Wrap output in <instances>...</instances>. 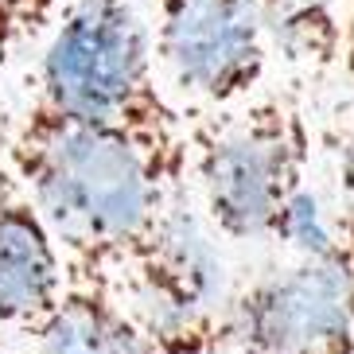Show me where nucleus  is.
Returning <instances> with one entry per match:
<instances>
[{
  "label": "nucleus",
  "mask_w": 354,
  "mask_h": 354,
  "mask_svg": "<svg viewBox=\"0 0 354 354\" xmlns=\"http://www.w3.org/2000/svg\"><path fill=\"white\" fill-rule=\"evenodd\" d=\"M272 241H284L296 257H323L339 245V226L327 218L319 198L304 187L281 214V226H277Z\"/></svg>",
  "instance_id": "nucleus-10"
},
{
  "label": "nucleus",
  "mask_w": 354,
  "mask_h": 354,
  "mask_svg": "<svg viewBox=\"0 0 354 354\" xmlns=\"http://www.w3.org/2000/svg\"><path fill=\"white\" fill-rule=\"evenodd\" d=\"M32 335L35 354H156L105 281H66L55 312Z\"/></svg>",
  "instance_id": "nucleus-8"
},
{
  "label": "nucleus",
  "mask_w": 354,
  "mask_h": 354,
  "mask_svg": "<svg viewBox=\"0 0 354 354\" xmlns=\"http://www.w3.org/2000/svg\"><path fill=\"white\" fill-rule=\"evenodd\" d=\"M39 102L145 148L171 187H187V113L164 90L152 24L136 0H74L39 51Z\"/></svg>",
  "instance_id": "nucleus-2"
},
{
  "label": "nucleus",
  "mask_w": 354,
  "mask_h": 354,
  "mask_svg": "<svg viewBox=\"0 0 354 354\" xmlns=\"http://www.w3.org/2000/svg\"><path fill=\"white\" fill-rule=\"evenodd\" d=\"M218 234L191 191L167 198L148 241L125 261L113 292L156 354H214L222 343L230 292Z\"/></svg>",
  "instance_id": "nucleus-4"
},
{
  "label": "nucleus",
  "mask_w": 354,
  "mask_h": 354,
  "mask_svg": "<svg viewBox=\"0 0 354 354\" xmlns=\"http://www.w3.org/2000/svg\"><path fill=\"white\" fill-rule=\"evenodd\" d=\"M66 288L63 253L24 183L0 160V327L32 335Z\"/></svg>",
  "instance_id": "nucleus-7"
},
{
  "label": "nucleus",
  "mask_w": 354,
  "mask_h": 354,
  "mask_svg": "<svg viewBox=\"0 0 354 354\" xmlns=\"http://www.w3.org/2000/svg\"><path fill=\"white\" fill-rule=\"evenodd\" d=\"M269 55L300 66H331L343 51V24L335 0H257Z\"/></svg>",
  "instance_id": "nucleus-9"
},
{
  "label": "nucleus",
  "mask_w": 354,
  "mask_h": 354,
  "mask_svg": "<svg viewBox=\"0 0 354 354\" xmlns=\"http://www.w3.org/2000/svg\"><path fill=\"white\" fill-rule=\"evenodd\" d=\"M222 343L238 354H354V198L339 245L230 296Z\"/></svg>",
  "instance_id": "nucleus-5"
},
{
  "label": "nucleus",
  "mask_w": 354,
  "mask_h": 354,
  "mask_svg": "<svg viewBox=\"0 0 354 354\" xmlns=\"http://www.w3.org/2000/svg\"><path fill=\"white\" fill-rule=\"evenodd\" d=\"M63 0H0V66L16 63L28 47L47 39Z\"/></svg>",
  "instance_id": "nucleus-11"
},
{
  "label": "nucleus",
  "mask_w": 354,
  "mask_h": 354,
  "mask_svg": "<svg viewBox=\"0 0 354 354\" xmlns=\"http://www.w3.org/2000/svg\"><path fill=\"white\" fill-rule=\"evenodd\" d=\"M4 164L63 253L66 281L117 284L156 230L171 187L145 148L32 97L4 133Z\"/></svg>",
  "instance_id": "nucleus-1"
},
{
  "label": "nucleus",
  "mask_w": 354,
  "mask_h": 354,
  "mask_svg": "<svg viewBox=\"0 0 354 354\" xmlns=\"http://www.w3.org/2000/svg\"><path fill=\"white\" fill-rule=\"evenodd\" d=\"M203 218L230 241H272L312 164L308 121L292 102H245L187 133Z\"/></svg>",
  "instance_id": "nucleus-3"
},
{
  "label": "nucleus",
  "mask_w": 354,
  "mask_h": 354,
  "mask_svg": "<svg viewBox=\"0 0 354 354\" xmlns=\"http://www.w3.org/2000/svg\"><path fill=\"white\" fill-rule=\"evenodd\" d=\"M152 51L164 86L214 113L245 105L269 71L257 0H156Z\"/></svg>",
  "instance_id": "nucleus-6"
},
{
  "label": "nucleus",
  "mask_w": 354,
  "mask_h": 354,
  "mask_svg": "<svg viewBox=\"0 0 354 354\" xmlns=\"http://www.w3.org/2000/svg\"><path fill=\"white\" fill-rule=\"evenodd\" d=\"M0 351H4V327H0Z\"/></svg>",
  "instance_id": "nucleus-12"
}]
</instances>
